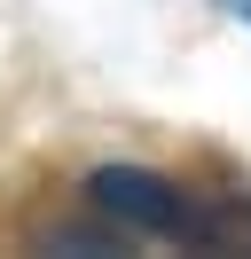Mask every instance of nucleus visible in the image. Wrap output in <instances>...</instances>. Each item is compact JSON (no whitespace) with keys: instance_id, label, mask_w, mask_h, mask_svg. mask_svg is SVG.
Returning <instances> with one entry per match:
<instances>
[{"instance_id":"nucleus-1","label":"nucleus","mask_w":251,"mask_h":259,"mask_svg":"<svg viewBox=\"0 0 251 259\" xmlns=\"http://www.w3.org/2000/svg\"><path fill=\"white\" fill-rule=\"evenodd\" d=\"M87 196H94V212H110L134 236H181L196 251H228L235 236H251V204H204L196 189L141 173V165H102L87 181Z\"/></svg>"},{"instance_id":"nucleus-2","label":"nucleus","mask_w":251,"mask_h":259,"mask_svg":"<svg viewBox=\"0 0 251 259\" xmlns=\"http://www.w3.org/2000/svg\"><path fill=\"white\" fill-rule=\"evenodd\" d=\"M235 16H251V0H235Z\"/></svg>"}]
</instances>
